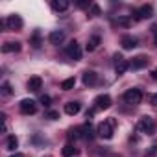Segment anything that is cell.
I'll return each instance as SVG.
<instances>
[{
	"mask_svg": "<svg viewBox=\"0 0 157 157\" xmlns=\"http://www.w3.org/2000/svg\"><path fill=\"white\" fill-rule=\"evenodd\" d=\"M80 137H83V129H82V126H78V128H74V129L68 131V140H76V139H80Z\"/></svg>",
	"mask_w": 157,
	"mask_h": 157,
	"instance_id": "obj_20",
	"label": "cell"
},
{
	"mask_svg": "<svg viewBox=\"0 0 157 157\" xmlns=\"http://www.w3.org/2000/svg\"><path fill=\"white\" fill-rule=\"evenodd\" d=\"M111 104H113V100H111L109 94H98L94 98V109H102L104 111V109H109Z\"/></svg>",
	"mask_w": 157,
	"mask_h": 157,
	"instance_id": "obj_9",
	"label": "cell"
},
{
	"mask_svg": "<svg viewBox=\"0 0 157 157\" xmlns=\"http://www.w3.org/2000/svg\"><path fill=\"white\" fill-rule=\"evenodd\" d=\"M140 100H142V91L137 89V87L128 89V91L124 93V102L129 104V105H137V104H140Z\"/></svg>",
	"mask_w": 157,
	"mask_h": 157,
	"instance_id": "obj_3",
	"label": "cell"
},
{
	"mask_svg": "<svg viewBox=\"0 0 157 157\" xmlns=\"http://www.w3.org/2000/svg\"><path fill=\"white\" fill-rule=\"evenodd\" d=\"M19 107H21V113L22 115H35L37 113V102L35 100H30V98L21 100Z\"/></svg>",
	"mask_w": 157,
	"mask_h": 157,
	"instance_id": "obj_6",
	"label": "cell"
},
{
	"mask_svg": "<svg viewBox=\"0 0 157 157\" xmlns=\"http://www.w3.org/2000/svg\"><path fill=\"white\" fill-rule=\"evenodd\" d=\"M85 117H87V118H89V120H91V118H93V117H94V109H89V111H87V113H85Z\"/></svg>",
	"mask_w": 157,
	"mask_h": 157,
	"instance_id": "obj_30",
	"label": "cell"
},
{
	"mask_svg": "<svg viewBox=\"0 0 157 157\" xmlns=\"http://www.w3.org/2000/svg\"><path fill=\"white\" fill-rule=\"evenodd\" d=\"M48 41H50L52 44L59 46V44L65 41V32H61V30H56V32H52V33L48 35Z\"/></svg>",
	"mask_w": 157,
	"mask_h": 157,
	"instance_id": "obj_13",
	"label": "cell"
},
{
	"mask_svg": "<svg viewBox=\"0 0 157 157\" xmlns=\"http://www.w3.org/2000/svg\"><path fill=\"white\" fill-rule=\"evenodd\" d=\"M10 157H24L22 153H13V155H10Z\"/></svg>",
	"mask_w": 157,
	"mask_h": 157,
	"instance_id": "obj_34",
	"label": "cell"
},
{
	"mask_svg": "<svg viewBox=\"0 0 157 157\" xmlns=\"http://www.w3.org/2000/svg\"><path fill=\"white\" fill-rule=\"evenodd\" d=\"M155 43H157V39H155Z\"/></svg>",
	"mask_w": 157,
	"mask_h": 157,
	"instance_id": "obj_35",
	"label": "cell"
},
{
	"mask_svg": "<svg viewBox=\"0 0 157 157\" xmlns=\"http://www.w3.org/2000/svg\"><path fill=\"white\" fill-rule=\"evenodd\" d=\"M139 131L140 133H146V135H153L155 133V120L151 117H142L139 120Z\"/></svg>",
	"mask_w": 157,
	"mask_h": 157,
	"instance_id": "obj_4",
	"label": "cell"
},
{
	"mask_svg": "<svg viewBox=\"0 0 157 157\" xmlns=\"http://www.w3.org/2000/svg\"><path fill=\"white\" fill-rule=\"evenodd\" d=\"M115 126H117V120H115V118H107V120H104V122H100V124H98V128H96V133H98L102 139L109 140V139H113Z\"/></svg>",
	"mask_w": 157,
	"mask_h": 157,
	"instance_id": "obj_1",
	"label": "cell"
},
{
	"mask_svg": "<svg viewBox=\"0 0 157 157\" xmlns=\"http://www.w3.org/2000/svg\"><path fill=\"white\" fill-rule=\"evenodd\" d=\"M155 155H157V144H153L146 150V157H155Z\"/></svg>",
	"mask_w": 157,
	"mask_h": 157,
	"instance_id": "obj_26",
	"label": "cell"
},
{
	"mask_svg": "<svg viewBox=\"0 0 157 157\" xmlns=\"http://www.w3.org/2000/svg\"><path fill=\"white\" fill-rule=\"evenodd\" d=\"M137 43H139V41H137L133 35H124V37H122V41H120V44H122V48H124V50H131V48H135V46H137Z\"/></svg>",
	"mask_w": 157,
	"mask_h": 157,
	"instance_id": "obj_16",
	"label": "cell"
},
{
	"mask_svg": "<svg viewBox=\"0 0 157 157\" xmlns=\"http://www.w3.org/2000/svg\"><path fill=\"white\" fill-rule=\"evenodd\" d=\"M100 41H102V39H100V35H93V37L87 41V46H85V48H87V52H94V50L100 46Z\"/></svg>",
	"mask_w": 157,
	"mask_h": 157,
	"instance_id": "obj_17",
	"label": "cell"
},
{
	"mask_svg": "<svg viewBox=\"0 0 157 157\" xmlns=\"http://www.w3.org/2000/svg\"><path fill=\"white\" fill-rule=\"evenodd\" d=\"M151 78H153V80H157V68L151 70Z\"/></svg>",
	"mask_w": 157,
	"mask_h": 157,
	"instance_id": "obj_33",
	"label": "cell"
},
{
	"mask_svg": "<svg viewBox=\"0 0 157 157\" xmlns=\"http://www.w3.org/2000/svg\"><path fill=\"white\" fill-rule=\"evenodd\" d=\"M0 93H2L4 96H11V94H13L11 83H10V82H4V83H2V87H0Z\"/></svg>",
	"mask_w": 157,
	"mask_h": 157,
	"instance_id": "obj_24",
	"label": "cell"
},
{
	"mask_svg": "<svg viewBox=\"0 0 157 157\" xmlns=\"http://www.w3.org/2000/svg\"><path fill=\"white\" fill-rule=\"evenodd\" d=\"M22 24H24V22H22L21 15H10L8 19L2 21V26H4L6 30H10V32H17V30H21Z\"/></svg>",
	"mask_w": 157,
	"mask_h": 157,
	"instance_id": "obj_2",
	"label": "cell"
},
{
	"mask_svg": "<svg viewBox=\"0 0 157 157\" xmlns=\"http://www.w3.org/2000/svg\"><path fill=\"white\" fill-rule=\"evenodd\" d=\"M153 15V6L151 4H142L137 11H135V21H146Z\"/></svg>",
	"mask_w": 157,
	"mask_h": 157,
	"instance_id": "obj_8",
	"label": "cell"
},
{
	"mask_svg": "<svg viewBox=\"0 0 157 157\" xmlns=\"http://www.w3.org/2000/svg\"><path fill=\"white\" fill-rule=\"evenodd\" d=\"M41 87H43V80H41L39 76H32L30 80H28V91H33V93H37Z\"/></svg>",
	"mask_w": 157,
	"mask_h": 157,
	"instance_id": "obj_15",
	"label": "cell"
},
{
	"mask_svg": "<svg viewBox=\"0 0 157 157\" xmlns=\"http://www.w3.org/2000/svg\"><path fill=\"white\" fill-rule=\"evenodd\" d=\"M82 82H83L85 87H93V85L98 83V74L94 70H85L83 76H82Z\"/></svg>",
	"mask_w": 157,
	"mask_h": 157,
	"instance_id": "obj_10",
	"label": "cell"
},
{
	"mask_svg": "<svg viewBox=\"0 0 157 157\" xmlns=\"http://www.w3.org/2000/svg\"><path fill=\"white\" fill-rule=\"evenodd\" d=\"M113 63H115V70H117L118 76L124 74V72L129 68V63H128V59H124L122 54H115V56H113Z\"/></svg>",
	"mask_w": 157,
	"mask_h": 157,
	"instance_id": "obj_7",
	"label": "cell"
},
{
	"mask_svg": "<svg viewBox=\"0 0 157 157\" xmlns=\"http://www.w3.org/2000/svg\"><path fill=\"white\" fill-rule=\"evenodd\" d=\"M151 105H155V107H157V94H153V96H151Z\"/></svg>",
	"mask_w": 157,
	"mask_h": 157,
	"instance_id": "obj_32",
	"label": "cell"
},
{
	"mask_svg": "<svg viewBox=\"0 0 157 157\" xmlns=\"http://www.w3.org/2000/svg\"><path fill=\"white\" fill-rule=\"evenodd\" d=\"M148 57L146 56H137V57H133L131 61H129V68L131 70H140V68H144V67H148Z\"/></svg>",
	"mask_w": 157,
	"mask_h": 157,
	"instance_id": "obj_11",
	"label": "cell"
},
{
	"mask_svg": "<svg viewBox=\"0 0 157 157\" xmlns=\"http://www.w3.org/2000/svg\"><path fill=\"white\" fill-rule=\"evenodd\" d=\"M80 153V150H78L76 146H72V144H67L63 150H61V155L63 157H74V155H78Z\"/></svg>",
	"mask_w": 157,
	"mask_h": 157,
	"instance_id": "obj_18",
	"label": "cell"
},
{
	"mask_svg": "<svg viewBox=\"0 0 157 157\" xmlns=\"http://www.w3.org/2000/svg\"><path fill=\"white\" fill-rule=\"evenodd\" d=\"M74 85H76V78H67V80L61 83V89L63 91H70V89H74Z\"/></svg>",
	"mask_w": 157,
	"mask_h": 157,
	"instance_id": "obj_23",
	"label": "cell"
},
{
	"mask_svg": "<svg viewBox=\"0 0 157 157\" xmlns=\"http://www.w3.org/2000/svg\"><path fill=\"white\" fill-rule=\"evenodd\" d=\"M17 146H19V139H17L15 135H10V137H8V142H6V148L11 150V151H15Z\"/></svg>",
	"mask_w": 157,
	"mask_h": 157,
	"instance_id": "obj_22",
	"label": "cell"
},
{
	"mask_svg": "<svg viewBox=\"0 0 157 157\" xmlns=\"http://www.w3.org/2000/svg\"><path fill=\"white\" fill-rule=\"evenodd\" d=\"M30 44H32L33 48H41V32H39V30H33V35H32V39H30Z\"/></svg>",
	"mask_w": 157,
	"mask_h": 157,
	"instance_id": "obj_21",
	"label": "cell"
},
{
	"mask_svg": "<svg viewBox=\"0 0 157 157\" xmlns=\"http://www.w3.org/2000/svg\"><path fill=\"white\" fill-rule=\"evenodd\" d=\"M19 50H21V43H4L2 44L4 54H11V52H19Z\"/></svg>",
	"mask_w": 157,
	"mask_h": 157,
	"instance_id": "obj_19",
	"label": "cell"
},
{
	"mask_svg": "<svg viewBox=\"0 0 157 157\" xmlns=\"http://www.w3.org/2000/svg\"><path fill=\"white\" fill-rule=\"evenodd\" d=\"M65 52H67V56H68L70 59H74V61H80V59H82V46L78 44V41H74V39L67 44Z\"/></svg>",
	"mask_w": 157,
	"mask_h": 157,
	"instance_id": "obj_5",
	"label": "cell"
},
{
	"mask_svg": "<svg viewBox=\"0 0 157 157\" xmlns=\"http://www.w3.org/2000/svg\"><path fill=\"white\" fill-rule=\"evenodd\" d=\"M52 10L54 11H57V13H61V11H67L68 10V6H70V2L68 0H52Z\"/></svg>",
	"mask_w": 157,
	"mask_h": 157,
	"instance_id": "obj_14",
	"label": "cell"
},
{
	"mask_svg": "<svg viewBox=\"0 0 157 157\" xmlns=\"http://www.w3.org/2000/svg\"><path fill=\"white\" fill-rule=\"evenodd\" d=\"M89 6V2H83V0H82V2H78V8H87Z\"/></svg>",
	"mask_w": 157,
	"mask_h": 157,
	"instance_id": "obj_31",
	"label": "cell"
},
{
	"mask_svg": "<svg viewBox=\"0 0 157 157\" xmlns=\"http://www.w3.org/2000/svg\"><path fill=\"white\" fill-rule=\"evenodd\" d=\"M117 22H118L120 26H131V24H133V19H129V17H120Z\"/></svg>",
	"mask_w": 157,
	"mask_h": 157,
	"instance_id": "obj_25",
	"label": "cell"
},
{
	"mask_svg": "<svg viewBox=\"0 0 157 157\" xmlns=\"http://www.w3.org/2000/svg\"><path fill=\"white\" fill-rule=\"evenodd\" d=\"M80 111H82V104H80V102H67V104H65V113L70 115V117L78 115Z\"/></svg>",
	"mask_w": 157,
	"mask_h": 157,
	"instance_id": "obj_12",
	"label": "cell"
},
{
	"mask_svg": "<svg viewBox=\"0 0 157 157\" xmlns=\"http://www.w3.org/2000/svg\"><path fill=\"white\" fill-rule=\"evenodd\" d=\"M46 118H48V120H57V118H59V113H57V111H48V113H46Z\"/></svg>",
	"mask_w": 157,
	"mask_h": 157,
	"instance_id": "obj_28",
	"label": "cell"
},
{
	"mask_svg": "<svg viewBox=\"0 0 157 157\" xmlns=\"http://www.w3.org/2000/svg\"><path fill=\"white\" fill-rule=\"evenodd\" d=\"M50 102H52V98H50L48 94H43V96H41V104H43V105H50Z\"/></svg>",
	"mask_w": 157,
	"mask_h": 157,
	"instance_id": "obj_29",
	"label": "cell"
},
{
	"mask_svg": "<svg viewBox=\"0 0 157 157\" xmlns=\"http://www.w3.org/2000/svg\"><path fill=\"white\" fill-rule=\"evenodd\" d=\"M96 15H100V8L96 4H93L91 6V11H89V17H96Z\"/></svg>",
	"mask_w": 157,
	"mask_h": 157,
	"instance_id": "obj_27",
	"label": "cell"
}]
</instances>
